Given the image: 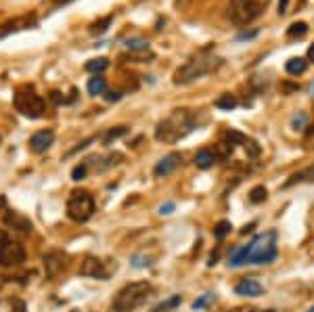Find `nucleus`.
<instances>
[{"mask_svg":"<svg viewBox=\"0 0 314 312\" xmlns=\"http://www.w3.org/2000/svg\"><path fill=\"white\" fill-rule=\"evenodd\" d=\"M195 128H197V116L191 109H174L164 122H160L155 130V138L160 143L174 145L176 140L184 138Z\"/></svg>","mask_w":314,"mask_h":312,"instance_id":"1","label":"nucleus"},{"mask_svg":"<svg viewBox=\"0 0 314 312\" xmlns=\"http://www.w3.org/2000/svg\"><path fill=\"white\" fill-rule=\"evenodd\" d=\"M220 65H222V59L201 50V53H197L187 63L176 69L172 82L176 84V86H184V84H191V82H195L199 78H203L205 74L214 72V69H218Z\"/></svg>","mask_w":314,"mask_h":312,"instance_id":"2","label":"nucleus"},{"mask_svg":"<svg viewBox=\"0 0 314 312\" xmlns=\"http://www.w3.org/2000/svg\"><path fill=\"white\" fill-rule=\"evenodd\" d=\"M151 291H153V287L147 281L128 283V285H124L116 293V297H113V310L116 312H132L147 302Z\"/></svg>","mask_w":314,"mask_h":312,"instance_id":"3","label":"nucleus"},{"mask_svg":"<svg viewBox=\"0 0 314 312\" xmlns=\"http://www.w3.org/2000/svg\"><path fill=\"white\" fill-rule=\"evenodd\" d=\"M277 233H262L247 245V264H270L277 260Z\"/></svg>","mask_w":314,"mask_h":312,"instance_id":"4","label":"nucleus"},{"mask_svg":"<svg viewBox=\"0 0 314 312\" xmlns=\"http://www.w3.org/2000/svg\"><path fill=\"white\" fill-rule=\"evenodd\" d=\"M94 214V199L88 191L76 189L69 193L67 199V216L76 222H86Z\"/></svg>","mask_w":314,"mask_h":312,"instance_id":"5","label":"nucleus"},{"mask_svg":"<svg viewBox=\"0 0 314 312\" xmlns=\"http://www.w3.org/2000/svg\"><path fill=\"white\" fill-rule=\"evenodd\" d=\"M270 0H233L231 3V19L237 25H247L258 19L266 11Z\"/></svg>","mask_w":314,"mask_h":312,"instance_id":"6","label":"nucleus"},{"mask_svg":"<svg viewBox=\"0 0 314 312\" xmlns=\"http://www.w3.org/2000/svg\"><path fill=\"white\" fill-rule=\"evenodd\" d=\"M15 109L21 113V116L30 118V120H38L44 116L46 103L40 94H36L34 90H17L15 94Z\"/></svg>","mask_w":314,"mask_h":312,"instance_id":"7","label":"nucleus"},{"mask_svg":"<svg viewBox=\"0 0 314 312\" xmlns=\"http://www.w3.org/2000/svg\"><path fill=\"white\" fill-rule=\"evenodd\" d=\"M21 262H25V249L21 243L9 239V243L0 251V266H19Z\"/></svg>","mask_w":314,"mask_h":312,"instance_id":"8","label":"nucleus"},{"mask_svg":"<svg viewBox=\"0 0 314 312\" xmlns=\"http://www.w3.org/2000/svg\"><path fill=\"white\" fill-rule=\"evenodd\" d=\"M38 21V17L34 15V13H27V15H19L15 19H11L7 23L0 25V38H5L9 34H15V32H21V30H30V27H34Z\"/></svg>","mask_w":314,"mask_h":312,"instance_id":"9","label":"nucleus"},{"mask_svg":"<svg viewBox=\"0 0 314 312\" xmlns=\"http://www.w3.org/2000/svg\"><path fill=\"white\" fill-rule=\"evenodd\" d=\"M80 275L82 277H92V279H107L109 277V271L105 268V262L98 260V258H84L82 264H80Z\"/></svg>","mask_w":314,"mask_h":312,"instance_id":"10","label":"nucleus"},{"mask_svg":"<svg viewBox=\"0 0 314 312\" xmlns=\"http://www.w3.org/2000/svg\"><path fill=\"white\" fill-rule=\"evenodd\" d=\"M42 262H44L46 277H48V279H55V277L67 266V256H65L63 251H48L46 256L42 258Z\"/></svg>","mask_w":314,"mask_h":312,"instance_id":"11","label":"nucleus"},{"mask_svg":"<svg viewBox=\"0 0 314 312\" xmlns=\"http://www.w3.org/2000/svg\"><path fill=\"white\" fill-rule=\"evenodd\" d=\"M180 162H182L180 153H168L166 158H162L160 162H157V166H155V170H153V174H155L157 178H164V176H168V174H172L174 170L180 166Z\"/></svg>","mask_w":314,"mask_h":312,"instance_id":"12","label":"nucleus"},{"mask_svg":"<svg viewBox=\"0 0 314 312\" xmlns=\"http://www.w3.org/2000/svg\"><path fill=\"white\" fill-rule=\"evenodd\" d=\"M55 140V132L53 130H40L30 138V149L34 153H44L46 149H50Z\"/></svg>","mask_w":314,"mask_h":312,"instance_id":"13","label":"nucleus"},{"mask_svg":"<svg viewBox=\"0 0 314 312\" xmlns=\"http://www.w3.org/2000/svg\"><path fill=\"white\" fill-rule=\"evenodd\" d=\"M235 291H237L239 295H245V297H258V295H262L264 287H262L255 279H243V281L237 283Z\"/></svg>","mask_w":314,"mask_h":312,"instance_id":"14","label":"nucleus"},{"mask_svg":"<svg viewBox=\"0 0 314 312\" xmlns=\"http://www.w3.org/2000/svg\"><path fill=\"white\" fill-rule=\"evenodd\" d=\"M5 222H7L9 226H13L15 231L23 233V235H30V233H32V222L27 220V218H23L21 214H17V212H7Z\"/></svg>","mask_w":314,"mask_h":312,"instance_id":"15","label":"nucleus"},{"mask_svg":"<svg viewBox=\"0 0 314 312\" xmlns=\"http://www.w3.org/2000/svg\"><path fill=\"white\" fill-rule=\"evenodd\" d=\"M218 160L220 158H218L216 149H201V151H197V155H195V166L201 168V170H207V168H212L214 164H216Z\"/></svg>","mask_w":314,"mask_h":312,"instance_id":"16","label":"nucleus"},{"mask_svg":"<svg viewBox=\"0 0 314 312\" xmlns=\"http://www.w3.org/2000/svg\"><path fill=\"white\" fill-rule=\"evenodd\" d=\"M285 69H287L289 76H302L308 69V61L302 59V57H291V59L285 63Z\"/></svg>","mask_w":314,"mask_h":312,"instance_id":"17","label":"nucleus"},{"mask_svg":"<svg viewBox=\"0 0 314 312\" xmlns=\"http://www.w3.org/2000/svg\"><path fill=\"white\" fill-rule=\"evenodd\" d=\"M214 105H216L218 109H222V111H233L237 105H239V101H237V96L235 94H231V92H222L216 101H214Z\"/></svg>","mask_w":314,"mask_h":312,"instance_id":"18","label":"nucleus"},{"mask_svg":"<svg viewBox=\"0 0 314 312\" xmlns=\"http://www.w3.org/2000/svg\"><path fill=\"white\" fill-rule=\"evenodd\" d=\"M86 88H88V94H94V96L96 94H103L107 90V80L103 76H94V78L88 80Z\"/></svg>","mask_w":314,"mask_h":312,"instance_id":"19","label":"nucleus"},{"mask_svg":"<svg viewBox=\"0 0 314 312\" xmlns=\"http://www.w3.org/2000/svg\"><path fill=\"white\" fill-rule=\"evenodd\" d=\"M295 182H314V166H310V168L302 170V172L293 174L287 182H285V187H291V184H295Z\"/></svg>","mask_w":314,"mask_h":312,"instance_id":"20","label":"nucleus"},{"mask_svg":"<svg viewBox=\"0 0 314 312\" xmlns=\"http://www.w3.org/2000/svg\"><path fill=\"white\" fill-rule=\"evenodd\" d=\"M107 67H109V61L105 59V57H98V59H90V61L86 63V72H90V74L98 76L101 72H105Z\"/></svg>","mask_w":314,"mask_h":312,"instance_id":"21","label":"nucleus"},{"mask_svg":"<svg viewBox=\"0 0 314 312\" xmlns=\"http://www.w3.org/2000/svg\"><path fill=\"white\" fill-rule=\"evenodd\" d=\"M228 264L231 266H243V264H247V245H243V247H239V249H235L233 253H231V258H228Z\"/></svg>","mask_w":314,"mask_h":312,"instance_id":"22","label":"nucleus"},{"mask_svg":"<svg viewBox=\"0 0 314 312\" xmlns=\"http://www.w3.org/2000/svg\"><path fill=\"white\" fill-rule=\"evenodd\" d=\"M224 140L231 147H235V145H245V134L243 132H239V130H226L224 132Z\"/></svg>","mask_w":314,"mask_h":312,"instance_id":"23","label":"nucleus"},{"mask_svg":"<svg viewBox=\"0 0 314 312\" xmlns=\"http://www.w3.org/2000/svg\"><path fill=\"white\" fill-rule=\"evenodd\" d=\"M180 295H172V297H168L166 302H162V304H157L155 308H153V312H168V310H174L176 306H180Z\"/></svg>","mask_w":314,"mask_h":312,"instance_id":"24","label":"nucleus"},{"mask_svg":"<svg viewBox=\"0 0 314 312\" xmlns=\"http://www.w3.org/2000/svg\"><path fill=\"white\" fill-rule=\"evenodd\" d=\"M111 21H113V15H107V17H103L101 21H94V23L90 25L88 32H90V34H96V36L103 34V32H107V27L111 25Z\"/></svg>","mask_w":314,"mask_h":312,"instance_id":"25","label":"nucleus"},{"mask_svg":"<svg viewBox=\"0 0 314 312\" xmlns=\"http://www.w3.org/2000/svg\"><path fill=\"white\" fill-rule=\"evenodd\" d=\"M124 134H128V128H126V126H118V128H111V130L105 132L103 143H105V145H111V140H118V138L124 136Z\"/></svg>","mask_w":314,"mask_h":312,"instance_id":"26","label":"nucleus"},{"mask_svg":"<svg viewBox=\"0 0 314 312\" xmlns=\"http://www.w3.org/2000/svg\"><path fill=\"white\" fill-rule=\"evenodd\" d=\"M126 46L130 48V50L142 53V50H147V48H149V42H147L145 38H128V40H126Z\"/></svg>","mask_w":314,"mask_h":312,"instance_id":"27","label":"nucleus"},{"mask_svg":"<svg viewBox=\"0 0 314 312\" xmlns=\"http://www.w3.org/2000/svg\"><path fill=\"white\" fill-rule=\"evenodd\" d=\"M306 32H308V25H306L304 21H297V23H291V25H289L287 36H289V38H302Z\"/></svg>","mask_w":314,"mask_h":312,"instance_id":"28","label":"nucleus"},{"mask_svg":"<svg viewBox=\"0 0 314 312\" xmlns=\"http://www.w3.org/2000/svg\"><path fill=\"white\" fill-rule=\"evenodd\" d=\"M231 229H233L231 222H228V220H220V222L216 224V229H214V237H216L218 241H222L228 233H231Z\"/></svg>","mask_w":314,"mask_h":312,"instance_id":"29","label":"nucleus"},{"mask_svg":"<svg viewBox=\"0 0 314 312\" xmlns=\"http://www.w3.org/2000/svg\"><path fill=\"white\" fill-rule=\"evenodd\" d=\"M266 187H262V184H258V187H253L251 191H249V201L251 203H262L264 199H266Z\"/></svg>","mask_w":314,"mask_h":312,"instance_id":"30","label":"nucleus"},{"mask_svg":"<svg viewBox=\"0 0 314 312\" xmlns=\"http://www.w3.org/2000/svg\"><path fill=\"white\" fill-rule=\"evenodd\" d=\"M243 147H245V151H247L249 158H258V155H260V145L255 143V140H245Z\"/></svg>","mask_w":314,"mask_h":312,"instance_id":"31","label":"nucleus"},{"mask_svg":"<svg viewBox=\"0 0 314 312\" xmlns=\"http://www.w3.org/2000/svg\"><path fill=\"white\" fill-rule=\"evenodd\" d=\"M86 170H88V164L76 166L74 170H71V178H74V180H82L84 176H86Z\"/></svg>","mask_w":314,"mask_h":312,"instance_id":"32","label":"nucleus"},{"mask_svg":"<svg viewBox=\"0 0 314 312\" xmlns=\"http://www.w3.org/2000/svg\"><path fill=\"white\" fill-rule=\"evenodd\" d=\"M212 300H214V295H212V293H205V295L199 297V300H195V302H193V308H195V310H199V308H205Z\"/></svg>","mask_w":314,"mask_h":312,"instance_id":"33","label":"nucleus"},{"mask_svg":"<svg viewBox=\"0 0 314 312\" xmlns=\"http://www.w3.org/2000/svg\"><path fill=\"white\" fill-rule=\"evenodd\" d=\"M304 145H306V149H312V147H314V126H308V128H306Z\"/></svg>","mask_w":314,"mask_h":312,"instance_id":"34","label":"nucleus"},{"mask_svg":"<svg viewBox=\"0 0 314 312\" xmlns=\"http://www.w3.org/2000/svg\"><path fill=\"white\" fill-rule=\"evenodd\" d=\"M291 124H293V128H295V130H297V128L302 130V126L306 124V113H299V116H295Z\"/></svg>","mask_w":314,"mask_h":312,"instance_id":"35","label":"nucleus"},{"mask_svg":"<svg viewBox=\"0 0 314 312\" xmlns=\"http://www.w3.org/2000/svg\"><path fill=\"white\" fill-rule=\"evenodd\" d=\"M13 312H25V304L21 300H15L13 302Z\"/></svg>","mask_w":314,"mask_h":312,"instance_id":"36","label":"nucleus"},{"mask_svg":"<svg viewBox=\"0 0 314 312\" xmlns=\"http://www.w3.org/2000/svg\"><path fill=\"white\" fill-rule=\"evenodd\" d=\"M9 239H11V237H9L5 231H0V251H3V247L9 243Z\"/></svg>","mask_w":314,"mask_h":312,"instance_id":"37","label":"nucleus"},{"mask_svg":"<svg viewBox=\"0 0 314 312\" xmlns=\"http://www.w3.org/2000/svg\"><path fill=\"white\" fill-rule=\"evenodd\" d=\"M50 98H53L55 103H63V101H65V98L61 96V92H59V90H53V92H50Z\"/></svg>","mask_w":314,"mask_h":312,"instance_id":"38","label":"nucleus"},{"mask_svg":"<svg viewBox=\"0 0 314 312\" xmlns=\"http://www.w3.org/2000/svg\"><path fill=\"white\" fill-rule=\"evenodd\" d=\"M149 262H145V258H140V256H136L134 260H132V266H136V268H142V266H147Z\"/></svg>","mask_w":314,"mask_h":312,"instance_id":"39","label":"nucleus"},{"mask_svg":"<svg viewBox=\"0 0 314 312\" xmlns=\"http://www.w3.org/2000/svg\"><path fill=\"white\" fill-rule=\"evenodd\" d=\"M172 210H174V203H166V205L160 207L162 214H172Z\"/></svg>","mask_w":314,"mask_h":312,"instance_id":"40","label":"nucleus"},{"mask_svg":"<svg viewBox=\"0 0 314 312\" xmlns=\"http://www.w3.org/2000/svg\"><path fill=\"white\" fill-rule=\"evenodd\" d=\"M120 96H122L120 92H107V94H105L107 101H120Z\"/></svg>","mask_w":314,"mask_h":312,"instance_id":"41","label":"nucleus"},{"mask_svg":"<svg viewBox=\"0 0 314 312\" xmlns=\"http://www.w3.org/2000/svg\"><path fill=\"white\" fill-rule=\"evenodd\" d=\"M287 5H289V0H281V3H279V13H281V15L287 13V11H285V9H287Z\"/></svg>","mask_w":314,"mask_h":312,"instance_id":"42","label":"nucleus"},{"mask_svg":"<svg viewBox=\"0 0 314 312\" xmlns=\"http://www.w3.org/2000/svg\"><path fill=\"white\" fill-rule=\"evenodd\" d=\"M231 312H253L251 308H247V306H235Z\"/></svg>","mask_w":314,"mask_h":312,"instance_id":"43","label":"nucleus"},{"mask_svg":"<svg viewBox=\"0 0 314 312\" xmlns=\"http://www.w3.org/2000/svg\"><path fill=\"white\" fill-rule=\"evenodd\" d=\"M308 59L314 63V44H310V48H308Z\"/></svg>","mask_w":314,"mask_h":312,"instance_id":"44","label":"nucleus"},{"mask_svg":"<svg viewBox=\"0 0 314 312\" xmlns=\"http://www.w3.org/2000/svg\"><path fill=\"white\" fill-rule=\"evenodd\" d=\"M67 3H71V0H57V5H67Z\"/></svg>","mask_w":314,"mask_h":312,"instance_id":"45","label":"nucleus"},{"mask_svg":"<svg viewBox=\"0 0 314 312\" xmlns=\"http://www.w3.org/2000/svg\"><path fill=\"white\" fill-rule=\"evenodd\" d=\"M0 207H5V197L0 195Z\"/></svg>","mask_w":314,"mask_h":312,"instance_id":"46","label":"nucleus"},{"mask_svg":"<svg viewBox=\"0 0 314 312\" xmlns=\"http://www.w3.org/2000/svg\"><path fill=\"white\" fill-rule=\"evenodd\" d=\"M262 312H277V310H262Z\"/></svg>","mask_w":314,"mask_h":312,"instance_id":"47","label":"nucleus"},{"mask_svg":"<svg viewBox=\"0 0 314 312\" xmlns=\"http://www.w3.org/2000/svg\"><path fill=\"white\" fill-rule=\"evenodd\" d=\"M310 312H314V308H310Z\"/></svg>","mask_w":314,"mask_h":312,"instance_id":"48","label":"nucleus"}]
</instances>
